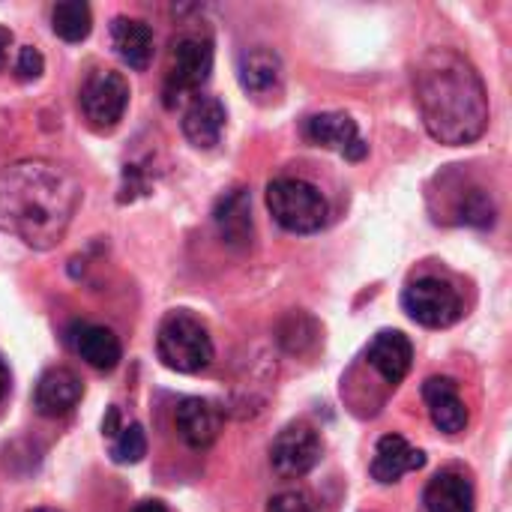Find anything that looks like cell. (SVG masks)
I'll use <instances>...</instances> for the list:
<instances>
[{"label":"cell","instance_id":"16","mask_svg":"<svg viewBox=\"0 0 512 512\" xmlns=\"http://www.w3.org/2000/svg\"><path fill=\"white\" fill-rule=\"evenodd\" d=\"M225 120V105L216 96H195L192 105L183 111V135L198 150H213L222 141Z\"/></svg>","mask_w":512,"mask_h":512},{"label":"cell","instance_id":"27","mask_svg":"<svg viewBox=\"0 0 512 512\" xmlns=\"http://www.w3.org/2000/svg\"><path fill=\"white\" fill-rule=\"evenodd\" d=\"M9 45H12V30L0 24V69H3L6 60H9Z\"/></svg>","mask_w":512,"mask_h":512},{"label":"cell","instance_id":"8","mask_svg":"<svg viewBox=\"0 0 512 512\" xmlns=\"http://www.w3.org/2000/svg\"><path fill=\"white\" fill-rule=\"evenodd\" d=\"M324 444L321 435L309 423H291L285 426L273 444H270V465L279 477H306L321 462Z\"/></svg>","mask_w":512,"mask_h":512},{"label":"cell","instance_id":"17","mask_svg":"<svg viewBox=\"0 0 512 512\" xmlns=\"http://www.w3.org/2000/svg\"><path fill=\"white\" fill-rule=\"evenodd\" d=\"M69 345L87 366L99 372H111L123 360L120 339L108 327H99V324H75L69 330Z\"/></svg>","mask_w":512,"mask_h":512},{"label":"cell","instance_id":"28","mask_svg":"<svg viewBox=\"0 0 512 512\" xmlns=\"http://www.w3.org/2000/svg\"><path fill=\"white\" fill-rule=\"evenodd\" d=\"M9 384H12V375H9V366L0 360V402L6 399V393H9Z\"/></svg>","mask_w":512,"mask_h":512},{"label":"cell","instance_id":"7","mask_svg":"<svg viewBox=\"0 0 512 512\" xmlns=\"http://www.w3.org/2000/svg\"><path fill=\"white\" fill-rule=\"evenodd\" d=\"M129 105V84L120 72L96 69L81 87V111L96 129H114Z\"/></svg>","mask_w":512,"mask_h":512},{"label":"cell","instance_id":"25","mask_svg":"<svg viewBox=\"0 0 512 512\" xmlns=\"http://www.w3.org/2000/svg\"><path fill=\"white\" fill-rule=\"evenodd\" d=\"M267 512H312V507H309L306 495H300V492H282V495H276L267 504Z\"/></svg>","mask_w":512,"mask_h":512},{"label":"cell","instance_id":"3","mask_svg":"<svg viewBox=\"0 0 512 512\" xmlns=\"http://www.w3.org/2000/svg\"><path fill=\"white\" fill-rule=\"evenodd\" d=\"M267 207L273 219L291 234H315L327 225L330 204L318 186L300 177H276L267 186Z\"/></svg>","mask_w":512,"mask_h":512},{"label":"cell","instance_id":"29","mask_svg":"<svg viewBox=\"0 0 512 512\" xmlns=\"http://www.w3.org/2000/svg\"><path fill=\"white\" fill-rule=\"evenodd\" d=\"M132 512H168V510H165V504H159V501H144V504H138Z\"/></svg>","mask_w":512,"mask_h":512},{"label":"cell","instance_id":"5","mask_svg":"<svg viewBox=\"0 0 512 512\" xmlns=\"http://www.w3.org/2000/svg\"><path fill=\"white\" fill-rule=\"evenodd\" d=\"M213 72V42L210 36L186 33L171 45V63L165 75V105H177L183 96L201 90Z\"/></svg>","mask_w":512,"mask_h":512},{"label":"cell","instance_id":"22","mask_svg":"<svg viewBox=\"0 0 512 512\" xmlns=\"http://www.w3.org/2000/svg\"><path fill=\"white\" fill-rule=\"evenodd\" d=\"M495 213H498V210H495L492 195H489L486 189H480V186L462 192L459 201H456V216H459V222H465V225L489 228V225L495 222Z\"/></svg>","mask_w":512,"mask_h":512},{"label":"cell","instance_id":"24","mask_svg":"<svg viewBox=\"0 0 512 512\" xmlns=\"http://www.w3.org/2000/svg\"><path fill=\"white\" fill-rule=\"evenodd\" d=\"M15 72H18V78H21V81H33V78H39V75L45 72V60H42L39 48H33V45L18 48Z\"/></svg>","mask_w":512,"mask_h":512},{"label":"cell","instance_id":"14","mask_svg":"<svg viewBox=\"0 0 512 512\" xmlns=\"http://www.w3.org/2000/svg\"><path fill=\"white\" fill-rule=\"evenodd\" d=\"M423 399L429 408L432 423L444 435H459L468 426V408L459 396V387L453 378H429L423 384Z\"/></svg>","mask_w":512,"mask_h":512},{"label":"cell","instance_id":"30","mask_svg":"<svg viewBox=\"0 0 512 512\" xmlns=\"http://www.w3.org/2000/svg\"><path fill=\"white\" fill-rule=\"evenodd\" d=\"M30 512H60V510H51V507H36V510Z\"/></svg>","mask_w":512,"mask_h":512},{"label":"cell","instance_id":"13","mask_svg":"<svg viewBox=\"0 0 512 512\" xmlns=\"http://www.w3.org/2000/svg\"><path fill=\"white\" fill-rule=\"evenodd\" d=\"M420 468H426V453L411 447L402 435H384L378 441V450L372 459V477L381 486H393L405 474H414Z\"/></svg>","mask_w":512,"mask_h":512},{"label":"cell","instance_id":"2","mask_svg":"<svg viewBox=\"0 0 512 512\" xmlns=\"http://www.w3.org/2000/svg\"><path fill=\"white\" fill-rule=\"evenodd\" d=\"M414 96L429 135L447 147L471 144L489 126L486 84L456 48H429L417 60Z\"/></svg>","mask_w":512,"mask_h":512},{"label":"cell","instance_id":"12","mask_svg":"<svg viewBox=\"0 0 512 512\" xmlns=\"http://www.w3.org/2000/svg\"><path fill=\"white\" fill-rule=\"evenodd\" d=\"M366 360H369L372 369L381 372V378H384L387 384L396 387V384H402V381L408 378V372H411L414 345H411V339H408L405 333H399V330H381V333L372 339V345H369V351H366Z\"/></svg>","mask_w":512,"mask_h":512},{"label":"cell","instance_id":"1","mask_svg":"<svg viewBox=\"0 0 512 512\" xmlns=\"http://www.w3.org/2000/svg\"><path fill=\"white\" fill-rule=\"evenodd\" d=\"M81 204L78 177L48 159H21L0 168V231L30 249L63 240Z\"/></svg>","mask_w":512,"mask_h":512},{"label":"cell","instance_id":"26","mask_svg":"<svg viewBox=\"0 0 512 512\" xmlns=\"http://www.w3.org/2000/svg\"><path fill=\"white\" fill-rule=\"evenodd\" d=\"M120 429H123V420H120V408H108V411H105V417H102V435L114 441V438L120 435Z\"/></svg>","mask_w":512,"mask_h":512},{"label":"cell","instance_id":"15","mask_svg":"<svg viewBox=\"0 0 512 512\" xmlns=\"http://www.w3.org/2000/svg\"><path fill=\"white\" fill-rule=\"evenodd\" d=\"M237 78L246 93L270 96L282 87V57L267 45L249 48L237 60Z\"/></svg>","mask_w":512,"mask_h":512},{"label":"cell","instance_id":"19","mask_svg":"<svg viewBox=\"0 0 512 512\" xmlns=\"http://www.w3.org/2000/svg\"><path fill=\"white\" fill-rule=\"evenodd\" d=\"M423 504L429 512H474V483L462 471H441L429 480Z\"/></svg>","mask_w":512,"mask_h":512},{"label":"cell","instance_id":"11","mask_svg":"<svg viewBox=\"0 0 512 512\" xmlns=\"http://www.w3.org/2000/svg\"><path fill=\"white\" fill-rule=\"evenodd\" d=\"M174 420H177L180 438L192 450L213 447L216 438H219V432H222V411L210 399H198V396L183 399L177 405V411H174Z\"/></svg>","mask_w":512,"mask_h":512},{"label":"cell","instance_id":"21","mask_svg":"<svg viewBox=\"0 0 512 512\" xmlns=\"http://www.w3.org/2000/svg\"><path fill=\"white\" fill-rule=\"evenodd\" d=\"M90 27H93V12L81 0H66V3H57L51 9V30L63 42H81V39H87L90 36Z\"/></svg>","mask_w":512,"mask_h":512},{"label":"cell","instance_id":"6","mask_svg":"<svg viewBox=\"0 0 512 512\" xmlns=\"http://www.w3.org/2000/svg\"><path fill=\"white\" fill-rule=\"evenodd\" d=\"M402 306H405V312L417 324L432 327V330L453 327L462 318V297H459V291L450 282L438 279V276L414 279L402 291Z\"/></svg>","mask_w":512,"mask_h":512},{"label":"cell","instance_id":"4","mask_svg":"<svg viewBox=\"0 0 512 512\" xmlns=\"http://www.w3.org/2000/svg\"><path fill=\"white\" fill-rule=\"evenodd\" d=\"M159 360L183 375L201 372L213 363V339L207 327L189 312H171L156 336Z\"/></svg>","mask_w":512,"mask_h":512},{"label":"cell","instance_id":"23","mask_svg":"<svg viewBox=\"0 0 512 512\" xmlns=\"http://www.w3.org/2000/svg\"><path fill=\"white\" fill-rule=\"evenodd\" d=\"M147 456V435L141 423H129L120 429V435L111 441V459L117 465H138Z\"/></svg>","mask_w":512,"mask_h":512},{"label":"cell","instance_id":"18","mask_svg":"<svg viewBox=\"0 0 512 512\" xmlns=\"http://www.w3.org/2000/svg\"><path fill=\"white\" fill-rule=\"evenodd\" d=\"M111 45L114 54L135 72H144L153 60V30L141 18L117 15L111 21Z\"/></svg>","mask_w":512,"mask_h":512},{"label":"cell","instance_id":"10","mask_svg":"<svg viewBox=\"0 0 512 512\" xmlns=\"http://www.w3.org/2000/svg\"><path fill=\"white\" fill-rule=\"evenodd\" d=\"M81 396H84L81 378L66 366H54L39 378L33 390V408L42 417H66L69 411L78 408Z\"/></svg>","mask_w":512,"mask_h":512},{"label":"cell","instance_id":"20","mask_svg":"<svg viewBox=\"0 0 512 512\" xmlns=\"http://www.w3.org/2000/svg\"><path fill=\"white\" fill-rule=\"evenodd\" d=\"M216 228L228 246L252 243V204L246 189H234L216 204Z\"/></svg>","mask_w":512,"mask_h":512},{"label":"cell","instance_id":"9","mask_svg":"<svg viewBox=\"0 0 512 512\" xmlns=\"http://www.w3.org/2000/svg\"><path fill=\"white\" fill-rule=\"evenodd\" d=\"M306 138L318 147L336 150L348 162H363L369 153V144L363 141L357 120L345 111H324L306 120Z\"/></svg>","mask_w":512,"mask_h":512}]
</instances>
